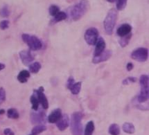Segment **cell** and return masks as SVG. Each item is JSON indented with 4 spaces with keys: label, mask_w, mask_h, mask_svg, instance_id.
I'll return each instance as SVG.
<instances>
[{
    "label": "cell",
    "mask_w": 149,
    "mask_h": 135,
    "mask_svg": "<svg viewBox=\"0 0 149 135\" xmlns=\"http://www.w3.org/2000/svg\"><path fill=\"white\" fill-rule=\"evenodd\" d=\"M89 8H90V3L88 0H81L71 9V17L74 21L79 20L87 13Z\"/></svg>",
    "instance_id": "1"
},
{
    "label": "cell",
    "mask_w": 149,
    "mask_h": 135,
    "mask_svg": "<svg viewBox=\"0 0 149 135\" xmlns=\"http://www.w3.org/2000/svg\"><path fill=\"white\" fill-rule=\"evenodd\" d=\"M118 17L117 10L115 8H112L108 12L104 21H103V26H104L105 31L108 35H112L113 33V31L117 23Z\"/></svg>",
    "instance_id": "2"
},
{
    "label": "cell",
    "mask_w": 149,
    "mask_h": 135,
    "mask_svg": "<svg viewBox=\"0 0 149 135\" xmlns=\"http://www.w3.org/2000/svg\"><path fill=\"white\" fill-rule=\"evenodd\" d=\"M84 114L81 112H74L71 117L70 127L72 135H82L83 126L82 122Z\"/></svg>",
    "instance_id": "3"
},
{
    "label": "cell",
    "mask_w": 149,
    "mask_h": 135,
    "mask_svg": "<svg viewBox=\"0 0 149 135\" xmlns=\"http://www.w3.org/2000/svg\"><path fill=\"white\" fill-rule=\"evenodd\" d=\"M22 38L23 41L33 51L40 50L42 47V43L40 40L35 35L24 33L22 35Z\"/></svg>",
    "instance_id": "4"
},
{
    "label": "cell",
    "mask_w": 149,
    "mask_h": 135,
    "mask_svg": "<svg viewBox=\"0 0 149 135\" xmlns=\"http://www.w3.org/2000/svg\"><path fill=\"white\" fill-rule=\"evenodd\" d=\"M130 57L134 61L139 62V63H143L148 60V49L143 48V47H139L132 52Z\"/></svg>",
    "instance_id": "5"
},
{
    "label": "cell",
    "mask_w": 149,
    "mask_h": 135,
    "mask_svg": "<svg viewBox=\"0 0 149 135\" xmlns=\"http://www.w3.org/2000/svg\"><path fill=\"white\" fill-rule=\"evenodd\" d=\"M99 35V31L97 28L91 27V28L87 29V31L85 33V40L89 45H95L98 40Z\"/></svg>",
    "instance_id": "6"
},
{
    "label": "cell",
    "mask_w": 149,
    "mask_h": 135,
    "mask_svg": "<svg viewBox=\"0 0 149 135\" xmlns=\"http://www.w3.org/2000/svg\"><path fill=\"white\" fill-rule=\"evenodd\" d=\"M35 92L36 94V96H37L39 103L41 104L42 107L43 109H47L49 107V103L48 100L44 94V88L42 87H40L37 90H35Z\"/></svg>",
    "instance_id": "7"
},
{
    "label": "cell",
    "mask_w": 149,
    "mask_h": 135,
    "mask_svg": "<svg viewBox=\"0 0 149 135\" xmlns=\"http://www.w3.org/2000/svg\"><path fill=\"white\" fill-rule=\"evenodd\" d=\"M112 55V51L111 50H106L104 51L102 54H100L98 56H94L92 59V63L94 64H99L103 62L107 61L108 60L111 58Z\"/></svg>",
    "instance_id": "8"
},
{
    "label": "cell",
    "mask_w": 149,
    "mask_h": 135,
    "mask_svg": "<svg viewBox=\"0 0 149 135\" xmlns=\"http://www.w3.org/2000/svg\"><path fill=\"white\" fill-rule=\"evenodd\" d=\"M19 58L24 65H29L31 63H32L34 60V57L33 56L30 51L24 50L19 52Z\"/></svg>",
    "instance_id": "9"
},
{
    "label": "cell",
    "mask_w": 149,
    "mask_h": 135,
    "mask_svg": "<svg viewBox=\"0 0 149 135\" xmlns=\"http://www.w3.org/2000/svg\"><path fill=\"white\" fill-rule=\"evenodd\" d=\"M56 123V126L58 128L59 130L64 131L70 125V118L67 114L62 115L61 118Z\"/></svg>",
    "instance_id": "10"
},
{
    "label": "cell",
    "mask_w": 149,
    "mask_h": 135,
    "mask_svg": "<svg viewBox=\"0 0 149 135\" xmlns=\"http://www.w3.org/2000/svg\"><path fill=\"white\" fill-rule=\"evenodd\" d=\"M45 114L44 112H32L31 114V121L32 123H42L45 121Z\"/></svg>",
    "instance_id": "11"
},
{
    "label": "cell",
    "mask_w": 149,
    "mask_h": 135,
    "mask_svg": "<svg viewBox=\"0 0 149 135\" xmlns=\"http://www.w3.org/2000/svg\"><path fill=\"white\" fill-rule=\"evenodd\" d=\"M95 45L96 47L95 49H94V56H98L104 51L105 47H106V44H105V42L103 38H100L99 39H98Z\"/></svg>",
    "instance_id": "12"
},
{
    "label": "cell",
    "mask_w": 149,
    "mask_h": 135,
    "mask_svg": "<svg viewBox=\"0 0 149 135\" xmlns=\"http://www.w3.org/2000/svg\"><path fill=\"white\" fill-rule=\"evenodd\" d=\"M62 110L61 109L58 108L54 109V111H52V113L49 115L48 116V121L50 123H56L59 121L60 118L62 116Z\"/></svg>",
    "instance_id": "13"
},
{
    "label": "cell",
    "mask_w": 149,
    "mask_h": 135,
    "mask_svg": "<svg viewBox=\"0 0 149 135\" xmlns=\"http://www.w3.org/2000/svg\"><path fill=\"white\" fill-rule=\"evenodd\" d=\"M132 26L129 24H123L117 30V34L120 37L126 35L131 33Z\"/></svg>",
    "instance_id": "14"
},
{
    "label": "cell",
    "mask_w": 149,
    "mask_h": 135,
    "mask_svg": "<svg viewBox=\"0 0 149 135\" xmlns=\"http://www.w3.org/2000/svg\"><path fill=\"white\" fill-rule=\"evenodd\" d=\"M149 97V91L148 88H143L141 87L140 93L137 96V101L139 103H144L148 100Z\"/></svg>",
    "instance_id": "15"
},
{
    "label": "cell",
    "mask_w": 149,
    "mask_h": 135,
    "mask_svg": "<svg viewBox=\"0 0 149 135\" xmlns=\"http://www.w3.org/2000/svg\"><path fill=\"white\" fill-rule=\"evenodd\" d=\"M30 77V72L27 70H22L17 76V80L22 83H26Z\"/></svg>",
    "instance_id": "16"
},
{
    "label": "cell",
    "mask_w": 149,
    "mask_h": 135,
    "mask_svg": "<svg viewBox=\"0 0 149 135\" xmlns=\"http://www.w3.org/2000/svg\"><path fill=\"white\" fill-rule=\"evenodd\" d=\"M122 128H123V132L129 134H134V132H135V127H134V125L132 123L126 122V123H123Z\"/></svg>",
    "instance_id": "17"
},
{
    "label": "cell",
    "mask_w": 149,
    "mask_h": 135,
    "mask_svg": "<svg viewBox=\"0 0 149 135\" xmlns=\"http://www.w3.org/2000/svg\"><path fill=\"white\" fill-rule=\"evenodd\" d=\"M131 38H132L131 33L128 35H126L123 36V37H121V38H120V40L119 41L120 46L122 47V48L126 47L127 45H128L129 42H130V40H131Z\"/></svg>",
    "instance_id": "18"
},
{
    "label": "cell",
    "mask_w": 149,
    "mask_h": 135,
    "mask_svg": "<svg viewBox=\"0 0 149 135\" xmlns=\"http://www.w3.org/2000/svg\"><path fill=\"white\" fill-rule=\"evenodd\" d=\"M67 18V15L66 14V13L63 12V11H59L55 16H54V19H53L52 21L54 23H57L63 20H65Z\"/></svg>",
    "instance_id": "19"
},
{
    "label": "cell",
    "mask_w": 149,
    "mask_h": 135,
    "mask_svg": "<svg viewBox=\"0 0 149 135\" xmlns=\"http://www.w3.org/2000/svg\"><path fill=\"white\" fill-rule=\"evenodd\" d=\"M81 89V82H77V83H74L69 89L70 92H72V94L77 95L79 94Z\"/></svg>",
    "instance_id": "20"
},
{
    "label": "cell",
    "mask_w": 149,
    "mask_h": 135,
    "mask_svg": "<svg viewBox=\"0 0 149 135\" xmlns=\"http://www.w3.org/2000/svg\"><path fill=\"white\" fill-rule=\"evenodd\" d=\"M94 129H95V127H94V122L92 121H89L87 123L86 126H85L84 135H92L93 134Z\"/></svg>",
    "instance_id": "21"
},
{
    "label": "cell",
    "mask_w": 149,
    "mask_h": 135,
    "mask_svg": "<svg viewBox=\"0 0 149 135\" xmlns=\"http://www.w3.org/2000/svg\"><path fill=\"white\" fill-rule=\"evenodd\" d=\"M120 127L117 123H112L110 125L108 129V132L110 135H119L120 134Z\"/></svg>",
    "instance_id": "22"
},
{
    "label": "cell",
    "mask_w": 149,
    "mask_h": 135,
    "mask_svg": "<svg viewBox=\"0 0 149 135\" xmlns=\"http://www.w3.org/2000/svg\"><path fill=\"white\" fill-rule=\"evenodd\" d=\"M46 129H47V127L45 125H38L33 128L31 133L29 135H38L40 134V133L45 132Z\"/></svg>",
    "instance_id": "23"
},
{
    "label": "cell",
    "mask_w": 149,
    "mask_h": 135,
    "mask_svg": "<svg viewBox=\"0 0 149 135\" xmlns=\"http://www.w3.org/2000/svg\"><path fill=\"white\" fill-rule=\"evenodd\" d=\"M40 69L41 65L38 62H36V63L31 64L29 65V71L31 73H33V74H37L40 70Z\"/></svg>",
    "instance_id": "24"
},
{
    "label": "cell",
    "mask_w": 149,
    "mask_h": 135,
    "mask_svg": "<svg viewBox=\"0 0 149 135\" xmlns=\"http://www.w3.org/2000/svg\"><path fill=\"white\" fill-rule=\"evenodd\" d=\"M139 83H140L141 87H143V88H148V76H147V75H142V76H141L140 79H139Z\"/></svg>",
    "instance_id": "25"
},
{
    "label": "cell",
    "mask_w": 149,
    "mask_h": 135,
    "mask_svg": "<svg viewBox=\"0 0 149 135\" xmlns=\"http://www.w3.org/2000/svg\"><path fill=\"white\" fill-rule=\"evenodd\" d=\"M30 101L32 104V109L33 110L37 111L38 109V107H39V101H38L37 96L36 95H32L30 98Z\"/></svg>",
    "instance_id": "26"
},
{
    "label": "cell",
    "mask_w": 149,
    "mask_h": 135,
    "mask_svg": "<svg viewBox=\"0 0 149 135\" xmlns=\"http://www.w3.org/2000/svg\"><path fill=\"white\" fill-rule=\"evenodd\" d=\"M7 116L8 118H13V119H17L19 118V113L17 111V109L14 108H10L7 111Z\"/></svg>",
    "instance_id": "27"
},
{
    "label": "cell",
    "mask_w": 149,
    "mask_h": 135,
    "mask_svg": "<svg viewBox=\"0 0 149 135\" xmlns=\"http://www.w3.org/2000/svg\"><path fill=\"white\" fill-rule=\"evenodd\" d=\"M10 14V9L8 6H3L0 9V16L2 17H8Z\"/></svg>",
    "instance_id": "28"
},
{
    "label": "cell",
    "mask_w": 149,
    "mask_h": 135,
    "mask_svg": "<svg viewBox=\"0 0 149 135\" xmlns=\"http://www.w3.org/2000/svg\"><path fill=\"white\" fill-rule=\"evenodd\" d=\"M59 11H60L59 7L57 5H55V4L51 5L49 8V15H50L53 16V17H54V16H55Z\"/></svg>",
    "instance_id": "29"
},
{
    "label": "cell",
    "mask_w": 149,
    "mask_h": 135,
    "mask_svg": "<svg viewBox=\"0 0 149 135\" xmlns=\"http://www.w3.org/2000/svg\"><path fill=\"white\" fill-rule=\"evenodd\" d=\"M128 0H117V8L118 10H122L126 7Z\"/></svg>",
    "instance_id": "30"
},
{
    "label": "cell",
    "mask_w": 149,
    "mask_h": 135,
    "mask_svg": "<svg viewBox=\"0 0 149 135\" xmlns=\"http://www.w3.org/2000/svg\"><path fill=\"white\" fill-rule=\"evenodd\" d=\"M9 24H10V22H9L8 20H6V19L2 20L0 22V29L1 30H6L8 28Z\"/></svg>",
    "instance_id": "31"
},
{
    "label": "cell",
    "mask_w": 149,
    "mask_h": 135,
    "mask_svg": "<svg viewBox=\"0 0 149 135\" xmlns=\"http://www.w3.org/2000/svg\"><path fill=\"white\" fill-rule=\"evenodd\" d=\"M6 100V92L4 89L1 87L0 88V103H3Z\"/></svg>",
    "instance_id": "32"
},
{
    "label": "cell",
    "mask_w": 149,
    "mask_h": 135,
    "mask_svg": "<svg viewBox=\"0 0 149 135\" xmlns=\"http://www.w3.org/2000/svg\"><path fill=\"white\" fill-rule=\"evenodd\" d=\"M75 83V81H74V79L73 78V76H70L68 78V80H67V89H70V87L72 86L73 84Z\"/></svg>",
    "instance_id": "33"
},
{
    "label": "cell",
    "mask_w": 149,
    "mask_h": 135,
    "mask_svg": "<svg viewBox=\"0 0 149 135\" xmlns=\"http://www.w3.org/2000/svg\"><path fill=\"white\" fill-rule=\"evenodd\" d=\"M134 68V65L132 63H128L126 65V69L128 72H130V71L132 70V69Z\"/></svg>",
    "instance_id": "34"
},
{
    "label": "cell",
    "mask_w": 149,
    "mask_h": 135,
    "mask_svg": "<svg viewBox=\"0 0 149 135\" xmlns=\"http://www.w3.org/2000/svg\"><path fill=\"white\" fill-rule=\"evenodd\" d=\"M126 79L128 80V83H135V82H137V78H136L135 77H132V76H131V77L127 78Z\"/></svg>",
    "instance_id": "35"
},
{
    "label": "cell",
    "mask_w": 149,
    "mask_h": 135,
    "mask_svg": "<svg viewBox=\"0 0 149 135\" xmlns=\"http://www.w3.org/2000/svg\"><path fill=\"white\" fill-rule=\"evenodd\" d=\"M4 68H5V65H3V64L0 63V71L2 70V69H3Z\"/></svg>",
    "instance_id": "36"
},
{
    "label": "cell",
    "mask_w": 149,
    "mask_h": 135,
    "mask_svg": "<svg viewBox=\"0 0 149 135\" xmlns=\"http://www.w3.org/2000/svg\"><path fill=\"white\" fill-rule=\"evenodd\" d=\"M115 1L116 0H107V1H108L110 3H114Z\"/></svg>",
    "instance_id": "37"
},
{
    "label": "cell",
    "mask_w": 149,
    "mask_h": 135,
    "mask_svg": "<svg viewBox=\"0 0 149 135\" xmlns=\"http://www.w3.org/2000/svg\"><path fill=\"white\" fill-rule=\"evenodd\" d=\"M4 112H5V111L3 110V109H1V110H0V114H2Z\"/></svg>",
    "instance_id": "38"
},
{
    "label": "cell",
    "mask_w": 149,
    "mask_h": 135,
    "mask_svg": "<svg viewBox=\"0 0 149 135\" xmlns=\"http://www.w3.org/2000/svg\"><path fill=\"white\" fill-rule=\"evenodd\" d=\"M8 135H14V133L13 132H10V134H9Z\"/></svg>",
    "instance_id": "39"
}]
</instances>
